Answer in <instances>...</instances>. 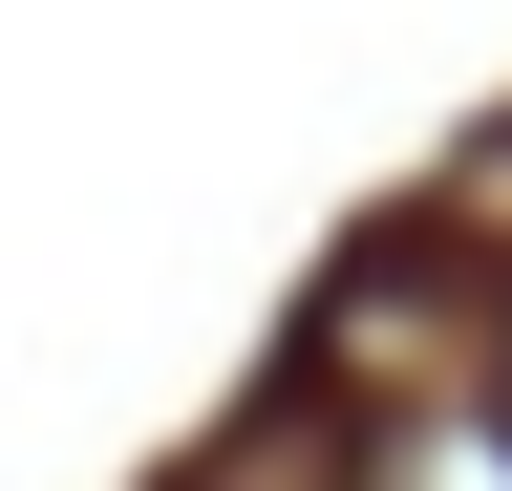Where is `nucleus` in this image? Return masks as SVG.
<instances>
[{"instance_id": "nucleus-1", "label": "nucleus", "mask_w": 512, "mask_h": 491, "mask_svg": "<svg viewBox=\"0 0 512 491\" xmlns=\"http://www.w3.org/2000/svg\"><path fill=\"white\" fill-rule=\"evenodd\" d=\"M491 449H512V363H491Z\"/></svg>"}]
</instances>
